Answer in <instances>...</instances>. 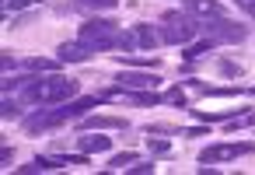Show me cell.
Instances as JSON below:
<instances>
[{"label":"cell","instance_id":"obj_2","mask_svg":"<svg viewBox=\"0 0 255 175\" xmlns=\"http://www.w3.org/2000/svg\"><path fill=\"white\" fill-rule=\"evenodd\" d=\"M98 102H102V95H88V98H70V102H63L60 109H39V112L25 116V130H28V133H42V130L67 126V123L88 116V109H95Z\"/></svg>","mask_w":255,"mask_h":175},{"label":"cell","instance_id":"obj_6","mask_svg":"<svg viewBox=\"0 0 255 175\" xmlns=\"http://www.w3.org/2000/svg\"><path fill=\"white\" fill-rule=\"evenodd\" d=\"M255 144L252 140H241V144H213V147H203L199 151V161L203 165H217V161H234L241 154H252Z\"/></svg>","mask_w":255,"mask_h":175},{"label":"cell","instance_id":"obj_25","mask_svg":"<svg viewBox=\"0 0 255 175\" xmlns=\"http://www.w3.org/2000/svg\"><path fill=\"white\" fill-rule=\"evenodd\" d=\"M32 21H35V14H18V28L21 25H32Z\"/></svg>","mask_w":255,"mask_h":175},{"label":"cell","instance_id":"obj_1","mask_svg":"<svg viewBox=\"0 0 255 175\" xmlns=\"http://www.w3.org/2000/svg\"><path fill=\"white\" fill-rule=\"evenodd\" d=\"M77 91H81V84L77 81H70V77H60V74H35V77H28L21 88H18V98L25 102V105H63V102H70V98H77Z\"/></svg>","mask_w":255,"mask_h":175},{"label":"cell","instance_id":"obj_11","mask_svg":"<svg viewBox=\"0 0 255 175\" xmlns=\"http://www.w3.org/2000/svg\"><path fill=\"white\" fill-rule=\"evenodd\" d=\"M63 67V60L56 56V60H49V56H28V60H21V70H32V74H56Z\"/></svg>","mask_w":255,"mask_h":175},{"label":"cell","instance_id":"obj_15","mask_svg":"<svg viewBox=\"0 0 255 175\" xmlns=\"http://www.w3.org/2000/svg\"><path fill=\"white\" fill-rule=\"evenodd\" d=\"M119 4V0H74V7L81 11H112Z\"/></svg>","mask_w":255,"mask_h":175},{"label":"cell","instance_id":"obj_24","mask_svg":"<svg viewBox=\"0 0 255 175\" xmlns=\"http://www.w3.org/2000/svg\"><path fill=\"white\" fill-rule=\"evenodd\" d=\"M234 4H238V7H241L248 18H255V0H234Z\"/></svg>","mask_w":255,"mask_h":175},{"label":"cell","instance_id":"obj_12","mask_svg":"<svg viewBox=\"0 0 255 175\" xmlns=\"http://www.w3.org/2000/svg\"><path fill=\"white\" fill-rule=\"evenodd\" d=\"M182 7H185L189 14H196V18H217V14L224 11L217 0H182Z\"/></svg>","mask_w":255,"mask_h":175},{"label":"cell","instance_id":"obj_26","mask_svg":"<svg viewBox=\"0 0 255 175\" xmlns=\"http://www.w3.org/2000/svg\"><path fill=\"white\" fill-rule=\"evenodd\" d=\"M252 95H255V88H252Z\"/></svg>","mask_w":255,"mask_h":175},{"label":"cell","instance_id":"obj_14","mask_svg":"<svg viewBox=\"0 0 255 175\" xmlns=\"http://www.w3.org/2000/svg\"><path fill=\"white\" fill-rule=\"evenodd\" d=\"M213 49H217V42L203 35V42H196V46H185L182 60H185V63H196V60H203V56H206V53H213Z\"/></svg>","mask_w":255,"mask_h":175},{"label":"cell","instance_id":"obj_4","mask_svg":"<svg viewBox=\"0 0 255 175\" xmlns=\"http://www.w3.org/2000/svg\"><path fill=\"white\" fill-rule=\"evenodd\" d=\"M161 35L168 46H185L192 35H199V18L189 11H168L161 18Z\"/></svg>","mask_w":255,"mask_h":175},{"label":"cell","instance_id":"obj_18","mask_svg":"<svg viewBox=\"0 0 255 175\" xmlns=\"http://www.w3.org/2000/svg\"><path fill=\"white\" fill-rule=\"evenodd\" d=\"M21 105H25L21 98L14 102L11 95H4V119H14V116H21Z\"/></svg>","mask_w":255,"mask_h":175},{"label":"cell","instance_id":"obj_20","mask_svg":"<svg viewBox=\"0 0 255 175\" xmlns=\"http://www.w3.org/2000/svg\"><path fill=\"white\" fill-rule=\"evenodd\" d=\"M217 70H220V74H227V77H241V67H238V63H231V60H217Z\"/></svg>","mask_w":255,"mask_h":175},{"label":"cell","instance_id":"obj_9","mask_svg":"<svg viewBox=\"0 0 255 175\" xmlns=\"http://www.w3.org/2000/svg\"><path fill=\"white\" fill-rule=\"evenodd\" d=\"M77 151H84V154H109V151H112V137L84 133V137L77 140Z\"/></svg>","mask_w":255,"mask_h":175},{"label":"cell","instance_id":"obj_16","mask_svg":"<svg viewBox=\"0 0 255 175\" xmlns=\"http://www.w3.org/2000/svg\"><path fill=\"white\" fill-rule=\"evenodd\" d=\"M116 60L123 63V67H161V60H140V56H126V53H116Z\"/></svg>","mask_w":255,"mask_h":175},{"label":"cell","instance_id":"obj_23","mask_svg":"<svg viewBox=\"0 0 255 175\" xmlns=\"http://www.w3.org/2000/svg\"><path fill=\"white\" fill-rule=\"evenodd\" d=\"M0 63H4V70H7V74H11L14 67H21V63H18V60H14L11 53H7V49H4V56H0Z\"/></svg>","mask_w":255,"mask_h":175},{"label":"cell","instance_id":"obj_13","mask_svg":"<svg viewBox=\"0 0 255 175\" xmlns=\"http://www.w3.org/2000/svg\"><path fill=\"white\" fill-rule=\"evenodd\" d=\"M84 130H129V123L119 116H84Z\"/></svg>","mask_w":255,"mask_h":175},{"label":"cell","instance_id":"obj_19","mask_svg":"<svg viewBox=\"0 0 255 175\" xmlns=\"http://www.w3.org/2000/svg\"><path fill=\"white\" fill-rule=\"evenodd\" d=\"M133 161H140V158H136L133 151H123V154H116V158L109 161V168H129Z\"/></svg>","mask_w":255,"mask_h":175},{"label":"cell","instance_id":"obj_5","mask_svg":"<svg viewBox=\"0 0 255 175\" xmlns=\"http://www.w3.org/2000/svg\"><path fill=\"white\" fill-rule=\"evenodd\" d=\"M199 32H203L206 39H213V42H245V39H248V28H245V25L227 21V18H220V14L199 21Z\"/></svg>","mask_w":255,"mask_h":175},{"label":"cell","instance_id":"obj_3","mask_svg":"<svg viewBox=\"0 0 255 175\" xmlns=\"http://www.w3.org/2000/svg\"><path fill=\"white\" fill-rule=\"evenodd\" d=\"M81 39L91 42L98 53L140 46V42H136V32H123V28H119L116 21H109V18H88V21L81 25Z\"/></svg>","mask_w":255,"mask_h":175},{"label":"cell","instance_id":"obj_8","mask_svg":"<svg viewBox=\"0 0 255 175\" xmlns=\"http://www.w3.org/2000/svg\"><path fill=\"white\" fill-rule=\"evenodd\" d=\"M56 53H60V60H63V63H88V60H91V56H95L98 49H95L91 42L77 39V42H63V46H60Z\"/></svg>","mask_w":255,"mask_h":175},{"label":"cell","instance_id":"obj_22","mask_svg":"<svg viewBox=\"0 0 255 175\" xmlns=\"http://www.w3.org/2000/svg\"><path fill=\"white\" fill-rule=\"evenodd\" d=\"M129 172H133V175H143V172H154V165H150V161H133Z\"/></svg>","mask_w":255,"mask_h":175},{"label":"cell","instance_id":"obj_10","mask_svg":"<svg viewBox=\"0 0 255 175\" xmlns=\"http://www.w3.org/2000/svg\"><path fill=\"white\" fill-rule=\"evenodd\" d=\"M133 32H136V42H140V49H157V46L164 42V35H161V25H136Z\"/></svg>","mask_w":255,"mask_h":175},{"label":"cell","instance_id":"obj_17","mask_svg":"<svg viewBox=\"0 0 255 175\" xmlns=\"http://www.w3.org/2000/svg\"><path fill=\"white\" fill-rule=\"evenodd\" d=\"M164 102H168V105H178V109H189L185 88H171V91H164Z\"/></svg>","mask_w":255,"mask_h":175},{"label":"cell","instance_id":"obj_7","mask_svg":"<svg viewBox=\"0 0 255 175\" xmlns=\"http://www.w3.org/2000/svg\"><path fill=\"white\" fill-rule=\"evenodd\" d=\"M161 77L157 74H140V70H123L116 77V88H129V91H147V88H157Z\"/></svg>","mask_w":255,"mask_h":175},{"label":"cell","instance_id":"obj_21","mask_svg":"<svg viewBox=\"0 0 255 175\" xmlns=\"http://www.w3.org/2000/svg\"><path fill=\"white\" fill-rule=\"evenodd\" d=\"M147 147H150L154 154H168V140H157V137H150V140H147Z\"/></svg>","mask_w":255,"mask_h":175}]
</instances>
